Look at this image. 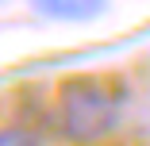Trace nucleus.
Returning <instances> with one entry per match:
<instances>
[{
    "instance_id": "20e7f679",
    "label": "nucleus",
    "mask_w": 150,
    "mask_h": 146,
    "mask_svg": "<svg viewBox=\"0 0 150 146\" xmlns=\"http://www.w3.org/2000/svg\"><path fill=\"white\" fill-rule=\"evenodd\" d=\"M0 4H4V0H0Z\"/></svg>"
},
{
    "instance_id": "7ed1b4c3",
    "label": "nucleus",
    "mask_w": 150,
    "mask_h": 146,
    "mask_svg": "<svg viewBox=\"0 0 150 146\" xmlns=\"http://www.w3.org/2000/svg\"><path fill=\"white\" fill-rule=\"evenodd\" d=\"M0 146H42V138L27 127H4L0 131Z\"/></svg>"
},
{
    "instance_id": "f257e3e1",
    "label": "nucleus",
    "mask_w": 150,
    "mask_h": 146,
    "mask_svg": "<svg viewBox=\"0 0 150 146\" xmlns=\"http://www.w3.org/2000/svg\"><path fill=\"white\" fill-rule=\"evenodd\" d=\"M123 89L104 77H69L58 92V123L69 142H100L119 127Z\"/></svg>"
},
{
    "instance_id": "f03ea898",
    "label": "nucleus",
    "mask_w": 150,
    "mask_h": 146,
    "mask_svg": "<svg viewBox=\"0 0 150 146\" xmlns=\"http://www.w3.org/2000/svg\"><path fill=\"white\" fill-rule=\"evenodd\" d=\"M31 8L50 23H88L108 12V0H31Z\"/></svg>"
}]
</instances>
